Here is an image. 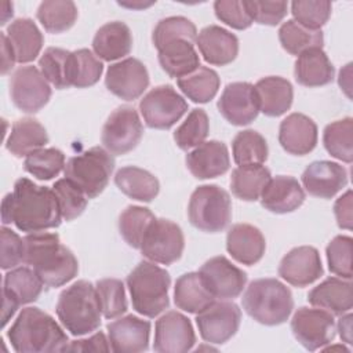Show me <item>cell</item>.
Masks as SVG:
<instances>
[{"label":"cell","instance_id":"cell-1","mask_svg":"<svg viewBox=\"0 0 353 353\" xmlns=\"http://www.w3.org/2000/svg\"><path fill=\"white\" fill-rule=\"evenodd\" d=\"M1 221L19 230L34 233L58 228L62 214L52 189L39 186L28 178L17 179L12 193L1 201Z\"/></svg>","mask_w":353,"mask_h":353},{"label":"cell","instance_id":"cell-2","mask_svg":"<svg viewBox=\"0 0 353 353\" xmlns=\"http://www.w3.org/2000/svg\"><path fill=\"white\" fill-rule=\"evenodd\" d=\"M23 263L33 268L46 288L69 283L79 272L74 254L57 233L34 232L23 237Z\"/></svg>","mask_w":353,"mask_h":353},{"label":"cell","instance_id":"cell-3","mask_svg":"<svg viewBox=\"0 0 353 353\" xmlns=\"http://www.w3.org/2000/svg\"><path fill=\"white\" fill-rule=\"evenodd\" d=\"M7 338L18 353L63 352L69 343L62 327L39 307L22 309L10 327Z\"/></svg>","mask_w":353,"mask_h":353},{"label":"cell","instance_id":"cell-4","mask_svg":"<svg viewBox=\"0 0 353 353\" xmlns=\"http://www.w3.org/2000/svg\"><path fill=\"white\" fill-rule=\"evenodd\" d=\"M55 312L63 328L74 336L94 332L101 325L98 294L87 280H79L65 288L58 296Z\"/></svg>","mask_w":353,"mask_h":353},{"label":"cell","instance_id":"cell-5","mask_svg":"<svg viewBox=\"0 0 353 353\" xmlns=\"http://www.w3.org/2000/svg\"><path fill=\"white\" fill-rule=\"evenodd\" d=\"M245 313L263 325H279L288 320L294 309L290 288L277 279L251 281L241 298Z\"/></svg>","mask_w":353,"mask_h":353},{"label":"cell","instance_id":"cell-6","mask_svg":"<svg viewBox=\"0 0 353 353\" xmlns=\"http://www.w3.org/2000/svg\"><path fill=\"white\" fill-rule=\"evenodd\" d=\"M170 273L152 261L139 262L127 276L132 307L142 316L156 317L170 305Z\"/></svg>","mask_w":353,"mask_h":353},{"label":"cell","instance_id":"cell-7","mask_svg":"<svg viewBox=\"0 0 353 353\" xmlns=\"http://www.w3.org/2000/svg\"><path fill=\"white\" fill-rule=\"evenodd\" d=\"M114 170L113 156L103 148L94 146L68 160L65 178L73 182L88 199L99 196L108 186Z\"/></svg>","mask_w":353,"mask_h":353},{"label":"cell","instance_id":"cell-8","mask_svg":"<svg viewBox=\"0 0 353 353\" xmlns=\"http://www.w3.org/2000/svg\"><path fill=\"white\" fill-rule=\"evenodd\" d=\"M188 216L190 223L201 232H222L232 219L229 193L218 185H201L196 188L189 200Z\"/></svg>","mask_w":353,"mask_h":353},{"label":"cell","instance_id":"cell-9","mask_svg":"<svg viewBox=\"0 0 353 353\" xmlns=\"http://www.w3.org/2000/svg\"><path fill=\"white\" fill-rule=\"evenodd\" d=\"M183 248L182 229L170 219L156 218L146 230L139 250L145 258L154 263L171 265L182 256Z\"/></svg>","mask_w":353,"mask_h":353},{"label":"cell","instance_id":"cell-10","mask_svg":"<svg viewBox=\"0 0 353 353\" xmlns=\"http://www.w3.org/2000/svg\"><path fill=\"white\" fill-rule=\"evenodd\" d=\"M139 110L148 127L168 130L186 113L188 102L171 85H159L141 99Z\"/></svg>","mask_w":353,"mask_h":353},{"label":"cell","instance_id":"cell-11","mask_svg":"<svg viewBox=\"0 0 353 353\" xmlns=\"http://www.w3.org/2000/svg\"><path fill=\"white\" fill-rule=\"evenodd\" d=\"M143 135L138 112L131 106H120L110 113L103 124L101 141L112 154H125L135 149Z\"/></svg>","mask_w":353,"mask_h":353},{"label":"cell","instance_id":"cell-12","mask_svg":"<svg viewBox=\"0 0 353 353\" xmlns=\"http://www.w3.org/2000/svg\"><path fill=\"white\" fill-rule=\"evenodd\" d=\"M291 331L295 339L307 350L323 349L335 338L336 324L334 314L320 307H299L291 319Z\"/></svg>","mask_w":353,"mask_h":353},{"label":"cell","instance_id":"cell-13","mask_svg":"<svg viewBox=\"0 0 353 353\" xmlns=\"http://www.w3.org/2000/svg\"><path fill=\"white\" fill-rule=\"evenodd\" d=\"M241 323V310L234 302L214 301L196 316V324L200 336L215 345L228 342L237 331Z\"/></svg>","mask_w":353,"mask_h":353},{"label":"cell","instance_id":"cell-14","mask_svg":"<svg viewBox=\"0 0 353 353\" xmlns=\"http://www.w3.org/2000/svg\"><path fill=\"white\" fill-rule=\"evenodd\" d=\"M10 97L12 103L25 113H36L51 98V87L40 69L21 66L10 79Z\"/></svg>","mask_w":353,"mask_h":353},{"label":"cell","instance_id":"cell-15","mask_svg":"<svg viewBox=\"0 0 353 353\" xmlns=\"http://www.w3.org/2000/svg\"><path fill=\"white\" fill-rule=\"evenodd\" d=\"M199 273L215 299L237 298L247 284V273L222 255L205 261Z\"/></svg>","mask_w":353,"mask_h":353},{"label":"cell","instance_id":"cell-16","mask_svg":"<svg viewBox=\"0 0 353 353\" xmlns=\"http://www.w3.org/2000/svg\"><path fill=\"white\" fill-rule=\"evenodd\" d=\"M196 343L190 320L175 310L163 314L154 325L153 349L159 353H185Z\"/></svg>","mask_w":353,"mask_h":353},{"label":"cell","instance_id":"cell-17","mask_svg":"<svg viewBox=\"0 0 353 353\" xmlns=\"http://www.w3.org/2000/svg\"><path fill=\"white\" fill-rule=\"evenodd\" d=\"M106 88L124 101L139 98L149 85L146 66L137 58H125L112 63L105 76Z\"/></svg>","mask_w":353,"mask_h":353},{"label":"cell","instance_id":"cell-18","mask_svg":"<svg viewBox=\"0 0 353 353\" xmlns=\"http://www.w3.org/2000/svg\"><path fill=\"white\" fill-rule=\"evenodd\" d=\"M219 113L233 125H247L259 113L255 87L247 81L229 83L218 99Z\"/></svg>","mask_w":353,"mask_h":353},{"label":"cell","instance_id":"cell-19","mask_svg":"<svg viewBox=\"0 0 353 353\" xmlns=\"http://www.w3.org/2000/svg\"><path fill=\"white\" fill-rule=\"evenodd\" d=\"M279 276L294 287H306L323 276L319 251L312 245L290 250L279 265Z\"/></svg>","mask_w":353,"mask_h":353},{"label":"cell","instance_id":"cell-20","mask_svg":"<svg viewBox=\"0 0 353 353\" xmlns=\"http://www.w3.org/2000/svg\"><path fill=\"white\" fill-rule=\"evenodd\" d=\"M301 181L309 194L320 199H331L347 185V172L338 163L319 160L305 168Z\"/></svg>","mask_w":353,"mask_h":353},{"label":"cell","instance_id":"cell-21","mask_svg":"<svg viewBox=\"0 0 353 353\" xmlns=\"http://www.w3.org/2000/svg\"><path fill=\"white\" fill-rule=\"evenodd\" d=\"M109 342L113 352L138 353L149 349L150 323L134 314L119 317L108 324Z\"/></svg>","mask_w":353,"mask_h":353},{"label":"cell","instance_id":"cell-22","mask_svg":"<svg viewBox=\"0 0 353 353\" xmlns=\"http://www.w3.org/2000/svg\"><path fill=\"white\" fill-rule=\"evenodd\" d=\"M186 167L197 179L223 175L230 167L228 148L219 141H205L186 154Z\"/></svg>","mask_w":353,"mask_h":353},{"label":"cell","instance_id":"cell-23","mask_svg":"<svg viewBox=\"0 0 353 353\" xmlns=\"http://www.w3.org/2000/svg\"><path fill=\"white\" fill-rule=\"evenodd\" d=\"M200 54L210 65L225 66L239 54V39L225 28L210 25L203 28L196 37Z\"/></svg>","mask_w":353,"mask_h":353},{"label":"cell","instance_id":"cell-24","mask_svg":"<svg viewBox=\"0 0 353 353\" xmlns=\"http://www.w3.org/2000/svg\"><path fill=\"white\" fill-rule=\"evenodd\" d=\"M279 142L290 154L305 156L317 145V125L302 113H291L279 128Z\"/></svg>","mask_w":353,"mask_h":353},{"label":"cell","instance_id":"cell-25","mask_svg":"<svg viewBox=\"0 0 353 353\" xmlns=\"http://www.w3.org/2000/svg\"><path fill=\"white\" fill-rule=\"evenodd\" d=\"M261 204L274 214L298 210L305 201V190L294 176L277 175L270 178L261 193Z\"/></svg>","mask_w":353,"mask_h":353},{"label":"cell","instance_id":"cell-26","mask_svg":"<svg viewBox=\"0 0 353 353\" xmlns=\"http://www.w3.org/2000/svg\"><path fill=\"white\" fill-rule=\"evenodd\" d=\"M226 250L239 263L251 266L262 259L266 241L258 228L250 223H236L226 234Z\"/></svg>","mask_w":353,"mask_h":353},{"label":"cell","instance_id":"cell-27","mask_svg":"<svg viewBox=\"0 0 353 353\" xmlns=\"http://www.w3.org/2000/svg\"><path fill=\"white\" fill-rule=\"evenodd\" d=\"M307 301L314 307L324 309L335 316L350 312L353 305L352 281L341 277H328L310 290Z\"/></svg>","mask_w":353,"mask_h":353},{"label":"cell","instance_id":"cell-28","mask_svg":"<svg viewBox=\"0 0 353 353\" xmlns=\"http://www.w3.org/2000/svg\"><path fill=\"white\" fill-rule=\"evenodd\" d=\"M255 92L259 103V112L269 117L284 114L292 105V84L280 76H268L256 81Z\"/></svg>","mask_w":353,"mask_h":353},{"label":"cell","instance_id":"cell-29","mask_svg":"<svg viewBox=\"0 0 353 353\" xmlns=\"http://www.w3.org/2000/svg\"><path fill=\"white\" fill-rule=\"evenodd\" d=\"M92 48L98 58L109 62L128 55L132 48L130 28L121 21L102 25L92 39Z\"/></svg>","mask_w":353,"mask_h":353},{"label":"cell","instance_id":"cell-30","mask_svg":"<svg viewBox=\"0 0 353 353\" xmlns=\"http://www.w3.org/2000/svg\"><path fill=\"white\" fill-rule=\"evenodd\" d=\"M298 84L305 87L327 85L334 79V66L323 48H310L298 55L294 66Z\"/></svg>","mask_w":353,"mask_h":353},{"label":"cell","instance_id":"cell-31","mask_svg":"<svg viewBox=\"0 0 353 353\" xmlns=\"http://www.w3.org/2000/svg\"><path fill=\"white\" fill-rule=\"evenodd\" d=\"M7 39L14 50L17 62L28 63L37 58L43 48L44 37L30 18H18L7 28Z\"/></svg>","mask_w":353,"mask_h":353},{"label":"cell","instance_id":"cell-32","mask_svg":"<svg viewBox=\"0 0 353 353\" xmlns=\"http://www.w3.org/2000/svg\"><path fill=\"white\" fill-rule=\"evenodd\" d=\"M157 51L160 66L170 77H183L200 66V58L193 43L185 39L172 40Z\"/></svg>","mask_w":353,"mask_h":353},{"label":"cell","instance_id":"cell-33","mask_svg":"<svg viewBox=\"0 0 353 353\" xmlns=\"http://www.w3.org/2000/svg\"><path fill=\"white\" fill-rule=\"evenodd\" d=\"M215 301L199 272H189L179 276L174 287V302L178 309L197 314Z\"/></svg>","mask_w":353,"mask_h":353},{"label":"cell","instance_id":"cell-34","mask_svg":"<svg viewBox=\"0 0 353 353\" xmlns=\"http://www.w3.org/2000/svg\"><path fill=\"white\" fill-rule=\"evenodd\" d=\"M48 143L46 128L32 117L17 120L10 131L6 148L15 157L29 156Z\"/></svg>","mask_w":353,"mask_h":353},{"label":"cell","instance_id":"cell-35","mask_svg":"<svg viewBox=\"0 0 353 353\" xmlns=\"http://www.w3.org/2000/svg\"><path fill=\"white\" fill-rule=\"evenodd\" d=\"M43 283L36 272L26 266L10 269L3 280V298L15 302L18 306L34 302L41 291Z\"/></svg>","mask_w":353,"mask_h":353},{"label":"cell","instance_id":"cell-36","mask_svg":"<svg viewBox=\"0 0 353 353\" xmlns=\"http://www.w3.org/2000/svg\"><path fill=\"white\" fill-rule=\"evenodd\" d=\"M114 183L130 199L145 203L156 199L160 192L159 179L149 171L135 165L120 168L114 175Z\"/></svg>","mask_w":353,"mask_h":353},{"label":"cell","instance_id":"cell-37","mask_svg":"<svg viewBox=\"0 0 353 353\" xmlns=\"http://www.w3.org/2000/svg\"><path fill=\"white\" fill-rule=\"evenodd\" d=\"M270 178L269 168L262 164L239 165L232 171L230 190L240 200L256 201Z\"/></svg>","mask_w":353,"mask_h":353},{"label":"cell","instance_id":"cell-38","mask_svg":"<svg viewBox=\"0 0 353 353\" xmlns=\"http://www.w3.org/2000/svg\"><path fill=\"white\" fill-rule=\"evenodd\" d=\"M176 84L189 99L196 103H205L216 95L221 79L214 69L200 65L194 72L176 79Z\"/></svg>","mask_w":353,"mask_h":353},{"label":"cell","instance_id":"cell-39","mask_svg":"<svg viewBox=\"0 0 353 353\" xmlns=\"http://www.w3.org/2000/svg\"><path fill=\"white\" fill-rule=\"evenodd\" d=\"M279 40L287 52L298 57L306 50L321 48L324 37L321 30H312L294 19H288L279 29Z\"/></svg>","mask_w":353,"mask_h":353},{"label":"cell","instance_id":"cell-40","mask_svg":"<svg viewBox=\"0 0 353 353\" xmlns=\"http://www.w3.org/2000/svg\"><path fill=\"white\" fill-rule=\"evenodd\" d=\"M39 68L43 76L58 90L72 87L70 69L72 52L58 47H48L39 59Z\"/></svg>","mask_w":353,"mask_h":353},{"label":"cell","instance_id":"cell-41","mask_svg":"<svg viewBox=\"0 0 353 353\" xmlns=\"http://www.w3.org/2000/svg\"><path fill=\"white\" fill-rule=\"evenodd\" d=\"M77 7L73 1L46 0L40 3L36 17L48 33L69 30L77 19Z\"/></svg>","mask_w":353,"mask_h":353},{"label":"cell","instance_id":"cell-42","mask_svg":"<svg viewBox=\"0 0 353 353\" xmlns=\"http://www.w3.org/2000/svg\"><path fill=\"white\" fill-rule=\"evenodd\" d=\"M323 143L325 150L343 163L353 160V120L345 117L330 123L323 132Z\"/></svg>","mask_w":353,"mask_h":353},{"label":"cell","instance_id":"cell-43","mask_svg":"<svg viewBox=\"0 0 353 353\" xmlns=\"http://www.w3.org/2000/svg\"><path fill=\"white\" fill-rule=\"evenodd\" d=\"M154 219L156 216L149 208L128 205L119 216L120 234L130 247L139 250L143 236Z\"/></svg>","mask_w":353,"mask_h":353},{"label":"cell","instance_id":"cell-44","mask_svg":"<svg viewBox=\"0 0 353 353\" xmlns=\"http://www.w3.org/2000/svg\"><path fill=\"white\" fill-rule=\"evenodd\" d=\"M232 153L237 165L262 164L268 159V143L258 131L243 130L233 138Z\"/></svg>","mask_w":353,"mask_h":353},{"label":"cell","instance_id":"cell-45","mask_svg":"<svg viewBox=\"0 0 353 353\" xmlns=\"http://www.w3.org/2000/svg\"><path fill=\"white\" fill-rule=\"evenodd\" d=\"M65 154L57 148H43L29 156L23 161V168L40 181H50L65 170Z\"/></svg>","mask_w":353,"mask_h":353},{"label":"cell","instance_id":"cell-46","mask_svg":"<svg viewBox=\"0 0 353 353\" xmlns=\"http://www.w3.org/2000/svg\"><path fill=\"white\" fill-rule=\"evenodd\" d=\"M210 131V120L203 109H193L185 121L175 130L174 141L182 150H189L205 141Z\"/></svg>","mask_w":353,"mask_h":353},{"label":"cell","instance_id":"cell-47","mask_svg":"<svg viewBox=\"0 0 353 353\" xmlns=\"http://www.w3.org/2000/svg\"><path fill=\"white\" fill-rule=\"evenodd\" d=\"M101 310L105 319L112 320L124 314L128 309L124 284L119 279H102L95 284Z\"/></svg>","mask_w":353,"mask_h":353},{"label":"cell","instance_id":"cell-48","mask_svg":"<svg viewBox=\"0 0 353 353\" xmlns=\"http://www.w3.org/2000/svg\"><path fill=\"white\" fill-rule=\"evenodd\" d=\"M103 72V65L97 55L87 48L72 52L70 81L73 87L85 88L98 83Z\"/></svg>","mask_w":353,"mask_h":353},{"label":"cell","instance_id":"cell-49","mask_svg":"<svg viewBox=\"0 0 353 353\" xmlns=\"http://www.w3.org/2000/svg\"><path fill=\"white\" fill-rule=\"evenodd\" d=\"M196 37L197 29L190 19L185 17H168L157 22L156 28L153 29L152 41L159 50L164 44L176 39H185L193 43L196 41Z\"/></svg>","mask_w":353,"mask_h":353},{"label":"cell","instance_id":"cell-50","mask_svg":"<svg viewBox=\"0 0 353 353\" xmlns=\"http://www.w3.org/2000/svg\"><path fill=\"white\" fill-rule=\"evenodd\" d=\"M52 190L57 196L58 205L65 221H72L83 214L87 207V196L83 193L80 188H77L68 178L58 179Z\"/></svg>","mask_w":353,"mask_h":353},{"label":"cell","instance_id":"cell-51","mask_svg":"<svg viewBox=\"0 0 353 353\" xmlns=\"http://www.w3.org/2000/svg\"><path fill=\"white\" fill-rule=\"evenodd\" d=\"M331 10L332 4L323 0H298L291 3L294 21L312 30H320V28L327 23L331 17Z\"/></svg>","mask_w":353,"mask_h":353},{"label":"cell","instance_id":"cell-52","mask_svg":"<svg viewBox=\"0 0 353 353\" xmlns=\"http://www.w3.org/2000/svg\"><path fill=\"white\" fill-rule=\"evenodd\" d=\"M328 269L341 279H352V254L353 240L350 236H335L325 250Z\"/></svg>","mask_w":353,"mask_h":353},{"label":"cell","instance_id":"cell-53","mask_svg":"<svg viewBox=\"0 0 353 353\" xmlns=\"http://www.w3.org/2000/svg\"><path fill=\"white\" fill-rule=\"evenodd\" d=\"M216 18L228 26L244 30L252 25V19L247 11L245 1L237 0H218L214 3Z\"/></svg>","mask_w":353,"mask_h":353},{"label":"cell","instance_id":"cell-54","mask_svg":"<svg viewBox=\"0 0 353 353\" xmlns=\"http://www.w3.org/2000/svg\"><path fill=\"white\" fill-rule=\"evenodd\" d=\"M247 11L252 19L259 25L276 26L287 15L288 3L287 1H261L251 0L245 1Z\"/></svg>","mask_w":353,"mask_h":353},{"label":"cell","instance_id":"cell-55","mask_svg":"<svg viewBox=\"0 0 353 353\" xmlns=\"http://www.w3.org/2000/svg\"><path fill=\"white\" fill-rule=\"evenodd\" d=\"M1 237V269L8 270L17 268L23 262V239L15 232L3 226L0 229Z\"/></svg>","mask_w":353,"mask_h":353},{"label":"cell","instance_id":"cell-56","mask_svg":"<svg viewBox=\"0 0 353 353\" xmlns=\"http://www.w3.org/2000/svg\"><path fill=\"white\" fill-rule=\"evenodd\" d=\"M112 350L110 342L103 332H97L87 339H79L69 342L63 352H109Z\"/></svg>","mask_w":353,"mask_h":353},{"label":"cell","instance_id":"cell-57","mask_svg":"<svg viewBox=\"0 0 353 353\" xmlns=\"http://www.w3.org/2000/svg\"><path fill=\"white\" fill-rule=\"evenodd\" d=\"M334 214L336 218V223L341 229L352 230L353 214H352V190L350 189L336 199L334 204Z\"/></svg>","mask_w":353,"mask_h":353},{"label":"cell","instance_id":"cell-58","mask_svg":"<svg viewBox=\"0 0 353 353\" xmlns=\"http://www.w3.org/2000/svg\"><path fill=\"white\" fill-rule=\"evenodd\" d=\"M0 40H1V74H7L14 68L17 58H15L14 50L7 39L6 32H1Z\"/></svg>","mask_w":353,"mask_h":353},{"label":"cell","instance_id":"cell-59","mask_svg":"<svg viewBox=\"0 0 353 353\" xmlns=\"http://www.w3.org/2000/svg\"><path fill=\"white\" fill-rule=\"evenodd\" d=\"M352 313L346 312V314H341L339 321H338V331H339V336L342 338L343 342L352 345Z\"/></svg>","mask_w":353,"mask_h":353},{"label":"cell","instance_id":"cell-60","mask_svg":"<svg viewBox=\"0 0 353 353\" xmlns=\"http://www.w3.org/2000/svg\"><path fill=\"white\" fill-rule=\"evenodd\" d=\"M1 8H3V15H1V22L0 23L6 25L8 17H12V4L8 3V1H4V3H1Z\"/></svg>","mask_w":353,"mask_h":353},{"label":"cell","instance_id":"cell-61","mask_svg":"<svg viewBox=\"0 0 353 353\" xmlns=\"http://www.w3.org/2000/svg\"><path fill=\"white\" fill-rule=\"evenodd\" d=\"M332 349H342L343 352H349V349H346L343 345H338V346H330V347H324V350H332Z\"/></svg>","mask_w":353,"mask_h":353}]
</instances>
